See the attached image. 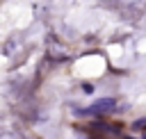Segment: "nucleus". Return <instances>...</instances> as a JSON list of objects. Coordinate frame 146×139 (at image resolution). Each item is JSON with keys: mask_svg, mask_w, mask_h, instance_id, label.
Masks as SVG:
<instances>
[{"mask_svg": "<svg viewBox=\"0 0 146 139\" xmlns=\"http://www.w3.org/2000/svg\"><path fill=\"white\" fill-rule=\"evenodd\" d=\"M82 89H84L87 93H94V84H89V82H84V84H82Z\"/></svg>", "mask_w": 146, "mask_h": 139, "instance_id": "obj_2", "label": "nucleus"}, {"mask_svg": "<svg viewBox=\"0 0 146 139\" xmlns=\"http://www.w3.org/2000/svg\"><path fill=\"white\" fill-rule=\"evenodd\" d=\"M114 105H116V100H114V98H100V100H96L91 107L82 109V114H100V112H110Z\"/></svg>", "mask_w": 146, "mask_h": 139, "instance_id": "obj_1", "label": "nucleus"}, {"mask_svg": "<svg viewBox=\"0 0 146 139\" xmlns=\"http://www.w3.org/2000/svg\"><path fill=\"white\" fill-rule=\"evenodd\" d=\"M125 139H132V137H125Z\"/></svg>", "mask_w": 146, "mask_h": 139, "instance_id": "obj_3", "label": "nucleus"}]
</instances>
